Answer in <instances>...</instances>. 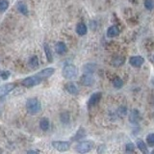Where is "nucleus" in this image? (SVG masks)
<instances>
[{
    "label": "nucleus",
    "mask_w": 154,
    "mask_h": 154,
    "mask_svg": "<svg viewBox=\"0 0 154 154\" xmlns=\"http://www.w3.org/2000/svg\"><path fill=\"white\" fill-rule=\"evenodd\" d=\"M26 110L31 115L38 114L42 110V104L40 102V100L36 97L29 98L26 102Z\"/></svg>",
    "instance_id": "obj_1"
},
{
    "label": "nucleus",
    "mask_w": 154,
    "mask_h": 154,
    "mask_svg": "<svg viewBox=\"0 0 154 154\" xmlns=\"http://www.w3.org/2000/svg\"><path fill=\"white\" fill-rule=\"evenodd\" d=\"M62 74L66 79H74L78 74V70H77V67L73 65H66L63 69Z\"/></svg>",
    "instance_id": "obj_2"
},
{
    "label": "nucleus",
    "mask_w": 154,
    "mask_h": 154,
    "mask_svg": "<svg viewBox=\"0 0 154 154\" xmlns=\"http://www.w3.org/2000/svg\"><path fill=\"white\" fill-rule=\"evenodd\" d=\"M94 143L93 141H83V142H80L75 146V150L80 154H85V153L90 152L91 150V148L94 147Z\"/></svg>",
    "instance_id": "obj_3"
},
{
    "label": "nucleus",
    "mask_w": 154,
    "mask_h": 154,
    "mask_svg": "<svg viewBox=\"0 0 154 154\" xmlns=\"http://www.w3.org/2000/svg\"><path fill=\"white\" fill-rule=\"evenodd\" d=\"M42 80L38 77L37 74L33 75V76H29L26 77L25 79H23L21 81V85L23 87H27V88H31V87H35L38 84H41V82Z\"/></svg>",
    "instance_id": "obj_4"
},
{
    "label": "nucleus",
    "mask_w": 154,
    "mask_h": 154,
    "mask_svg": "<svg viewBox=\"0 0 154 154\" xmlns=\"http://www.w3.org/2000/svg\"><path fill=\"white\" fill-rule=\"evenodd\" d=\"M52 146L58 151L65 152V151H67L69 149L70 143L65 142V141H54V142H52Z\"/></svg>",
    "instance_id": "obj_5"
},
{
    "label": "nucleus",
    "mask_w": 154,
    "mask_h": 154,
    "mask_svg": "<svg viewBox=\"0 0 154 154\" xmlns=\"http://www.w3.org/2000/svg\"><path fill=\"white\" fill-rule=\"evenodd\" d=\"M16 87H17L16 83H8V84H5V85L1 86L0 87V97H2V96H5L8 94H10L12 91L14 90Z\"/></svg>",
    "instance_id": "obj_6"
},
{
    "label": "nucleus",
    "mask_w": 154,
    "mask_h": 154,
    "mask_svg": "<svg viewBox=\"0 0 154 154\" xmlns=\"http://www.w3.org/2000/svg\"><path fill=\"white\" fill-rule=\"evenodd\" d=\"M54 72H55V69H53V67H47V69H45L41 70L40 72H38L37 75L40 77L42 80H45V79L49 78L50 76H52L54 74Z\"/></svg>",
    "instance_id": "obj_7"
},
{
    "label": "nucleus",
    "mask_w": 154,
    "mask_h": 154,
    "mask_svg": "<svg viewBox=\"0 0 154 154\" xmlns=\"http://www.w3.org/2000/svg\"><path fill=\"white\" fill-rule=\"evenodd\" d=\"M129 63L134 67H140L144 63V59L141 56H133L129 59Z\"/></svg>",
    "instance_id": "obj_8"
},
{
    "label": "nucleus",
    "mask_w": 154,
    "mask_h": 154,
    "mask_svg": "<svg viewBox=\"0 0 154 154\" xmlns=\"http://www.w3.org/2000/svg\"><path fill=\"white\" fill-rule=\"evenodd\" d=\"M81 84L83 86H86V87H89V86H91L94 83V76L91 74H87L85 73L83 76L81 77Z\"/></svg>",
    "instance_id": "obj_9"
},
{
    "label": "nucleus",
    "mask_w": 154,
    "mask_h": 154,
    "mask_svg": "<svg viewBox=\"0 0 154 154\" xmlns=\"http://www.w3.org/2000/svg\"><path fill=\"white\" fill-rule=\"evenodd\" d=\"M101 96H102V94H101L100 91H97V93H94L91 94L89 101H88L89 107H91V106H94L97 104L101 99Z\"/></svg>",
    "instance_id": "obj_10"
},
{
    "label": "nucleus",
    "mask_w": 154,
    "mask_h": 154,
    "mask_svg": "<svg viewBox=\"0 0 154 154\" xmlns=\"http://www.w3.org/2000/svg\"><path fill=\"white\" fill-rule=\"evenodd\" d=\"M65 88H66L67 93L70 94L76 95V94H78V93H79L78 88H77V86L73 83V82H69V83H66L65 85Z\"/></svg>",
    "instance_id": "obj_11"
},
{
    "label": "nucleus",
    "mask_w": 154,
    "mask_h": 154,
    "mask_svg": "<svg viewBox=\"0 0 154 154\" xmlns=\"http://www.w3.org/2000/svg\"><path fill=\"white\" fill-rule=\"evenodd\" d=\"M120 30L118 26L113 25V26H110L107 30V37L108 38H115L119 35Z\"/></svg>",
    "instance_id": "obj_12"
},
{
    "label": "nucleus",
    "mask_w": 154,
    "mask_h": 154,
    "mask_svg": "<svg viewBox=\"0 0 154 154\" xmlns=\"http://www.w3.org/2000/svg\"><path fill=\"white\" fill-rule=\"evenodd\" d=\"M55 50H56V52L58 53V54H60V55L65 54V53L66 52V50H67L66 43L63 42H57L56 45H55Z\"/></svg>",
    "instance_id": "obj_13"
},
{
    "label": "nucleus",
    "mask_w": 154,
    "mask_h": 154,
    "mask_svg": "<svg viewBox=\"0 0 154 154\" xmlns=\"http://www.w3.org/2000/svg\"><path fill=\"white\" fill-rule=\"evenodd\" d=\"M88 32V28H87L85 23H79L77 24L76 26V33L78 34L79 36H84Z\"/></svg>",
    "instance_id": "obj_14"
},
{
    "label": "nucleus",
    "mask_w": 154,
    "mask_h": 154,
    "mask_svg": "<svg viewBox=\"0 0 154 154\" xmlns=\"http://www.w3.org/2000/svg\"><path fill=\"white\" fill-rule=\"evenodd\" d=\"M137 147L140 149V151L143 154H148V149H147L146 144L143 141H142V140H138L137 141Z\"/></svg>",
    "instance_id": "obj_15"
},
{
    "label": "nucleus",
    "mask_w": 154,
    "mask_h": 154,
    "mask_svg": "<svg viewBox=\"0 0 154 154\" xmlns=\"http://www.w3.org/2000/svg\"><path fill=\"white\" fill-rule=\"evenodd\" d=\"M43 49H45V56H46V59L48 61V63H52L53 62V56H52V52L49 45L47 43H45L43 45Z\"/></svg>",
    "instance_id": "obj_16"
},
{
    "label": "nucleus",
    "mask_w": 154,
    "mask_h": 154,
    "mask_svg": "<svg viewBox=\"0 0 154 154\" xmlns=\"http://www.w3.org/2000/svg\"><path fill=\"white\" fill-rule=\"evenodd\" d=\"M124 62H125V58L123 56H117L112 60V65L114 66H120L124 64Z\"/></svg>",
    "instance_id": "obj_17"
},
{
    "label": "nucleus",
    "mask_w": 154,
    "mask_h": 154,
    "mask_svg": "<svg viewBox=\"0 0 154 154\" xmlns=\"http://www.w3.org/2000/svg\"><path fill=\"white\" fill-rule=\"evenodd\" d=\"M85 136H86V130L84 128L80 127L78 129V131L76 132L75 136L72 138V140H73V141H80V140H82Z\"/></svg>",
    "instance_id": "obj_18"
},
{
    "label": "nucleus",
    "mask_w": 154,
    "mask_h": 154,
    "mask_svg": "<svg viewBox=\"0 0 154 154\" xmlns=\"http://www.w3.org/2000/svg\"><path fill=\"white\" fill-rule=\"evenodd\" d=\"M40 127L42 131H47L49 129V120L46 118H42L40 122Z\"/></svg>",
    "instance_id": "obj_19"
},
{
    "label": "nucleus",
    "mask_w": 154,
    "mask_h": 154,
    "mask_svg": "<svg viewBox=\"0 0 154 154\" xmlns=\"http://www.w3.org/2000/svg\"><path fill=\"white\" fill-rule=\"evenodd\" d=\"M29 64V66L31 67V69H37V67L38 66V59L37 56H33L30 58V60H29L28 62Z\"/></svg>",
    "instance_id": "obj_20"
},
{
    "label": "nucleus",
    "mask_w": 154,
    "mask_h": 154,
    "mask_svg": "<svg viewBox=\"0 0 154 154\" xmlns=\"http://www.w3.org/2000/svg\"><path fill=\"white\" fill-rule=\"evenodd\" d=\"M17 9H18V11L20 12L22 14H24V16H28V8L25 4H23V3H18L17 5Z\"/></svg>",
    "instance_id": "obj_21"
},
{
    "label": "nucleus",
    "mask_w": 154,
    "mask_h": 154,
    "mask_svg": "<svg viewBox=\"0 0 154 154\" xmlns=\"http://www.w3.org/2000/svg\"><path fill=\"white\" fill-rule=\"evenodd\" d=\"M113 85L116 89H120V88H122V86H123V81L122 79H120L119 77H116L113 80Z\"/></svg>",
    "instance_id": "obj_22"
},
{
    "label": "nucleus",
    "mask_w": 154,
    "mask_h": 154,
    "mask_svg": "<svg viewBox=\"0 0 154 154\" xmlns=\"http://www.w3.org/2000/svg\"><path fill=\"white\" fill-rule=\"evenodd\" d=\"M69 114L67 113V112H64V113H62L61 116H60V119H61V122L64 123V124H66V123H69Z\"/></svg>",
    "instance_id": "obj_23"
},
{
    "label": "nucleus",
    "mask_w": 154,
    "mask_h": 154,
    "mask_svg": "<svg viewBox=\"0 0 154 154\" xmlns=\"http://www.w3.org/2000/svg\"><path fill=\"white\" fill-rule=\"evenodd\" d=\"M95 66L94 64H88L84 66V72L87 74H91L94 71Z\"/></svg>",
    "instance_id": "obj_24"
},
{
    "label": "nucleus",
    "mask_w": 154,
    "mask_h": 154,
    "mask_svg": "<svg viewBox=\"0 0 154 154\" xmlns=\"http://www.w3.org/2000/svg\"><path fill=\"white\" fill-rule=\"evenodd\" d=\"M9 7V2L7 0H0V13H4Z\"/></svg>",
    "instance_id": "obj_25"
},
{
    "label": "nucleus",
    "mask_w": 154,
    "mask_h": 154,
    "mask_svg": "<svg viewBox=\"0 0 154 154\" xmlns=\"http://www.w3.org/2000/svg\"><path fill=\"white\" fill-rule=\"evenodd\" d=\"M146 143L149 146H154V134L150 133L146 136Z\"/></svg>",
    "instance_id": "obj_26"
},
{
    "label": "nucleus",
    "mask_w": 154,
    "mask_h": 154,
    "mask_svg": "<svg viewBox=\"0 0 154 154\" xmlns=\"http://www.w3.org/2000/svg\"><path fill=\"white\" fill-rule=\"evenodd\" d=\"M144 7L149 11L152 10L154 8V0H146L144 1Z\"/></svg>",
    "instance_id": "obj_27"
},
{
    "label": "nucleus",
    "mask_w": 154,
    "mask_h": 154,
    "mask_svg": "<svg viewBox=\"0 0 154 154\" xmlns=\"http://www.w3.org/2000/svg\"><path fill=\"white\" fill-rule=\"evenodd\" d=\"M10 75H11V72L8 71V70H0V77L3 79V80H7Z\"/></svg>",
    "instance_id": "obj_28"
},
{
    "label": "nucleus",
    "mask_w": 154,
    "mask_h": 154,
    "mask_svg": "<svg viewBox=\"0 0 154 154\" xmlns=\"http://www.w3.org/2000/svg\"><path fill=\"white\" fill-rule=\"evenodd\" d=\"M138 116H139V112L136 110H134L132 112V114H131V116H130V120L133 122H136L137 119H138Z\"/></svg>",
    "instance_id": "obj_29"
},
{
    "label": "nucleus",
    "mask_w": 154,
    "mask_h": 154,
    "mask_svg": "<svg viewBox=\"0 0 154 154\" xmlns=\"http://www.w3.org/2000/svg\"><path fill=\"white\" fill-rule=\"evenodd\" d=\"M134 148H135V146H134L132 143H128L126 144V151L127 152H133L134 151Z\"/></svg>",
    "instance_id": "obj_30"
},
{
    "label": "nucleus",
    "mask_w": 154,
    "mask_h": 154,
    "mask_svg": "<svg viewBox=\"0 0 154 154\" xmlns=\"http://www.w3.org/2000/svg\"><path fill=\"white\" fill-rule=\"evenodd\" d=\"M27 154H38V152L36 151V150H29L27 152Z\"/></svg>",
    "instance_id": "obj_31"
}]
</instances>
